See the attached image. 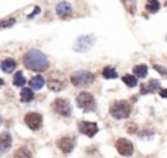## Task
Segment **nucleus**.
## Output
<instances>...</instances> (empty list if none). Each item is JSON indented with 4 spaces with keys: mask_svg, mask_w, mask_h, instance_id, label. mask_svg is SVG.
I'll return each mask as SVG.
<instances>
[{
    "mask_svg": "<svg viewBox=\"0 0 167 158\" xmlns=\"http://www.w3.org/2000/svg\"><path fill=\"white\" fill-rule=\"evenodd\" d=\"M154 69H156L161 76H167V69H164V66H161V64H154Z\"/></svg>",
    "mask_w": 167,
    "mask_h": 158,
    "instance_id": "nucleus-26",
    "label": "nucleus"
},
{
    "mask_svg": "<svg viewBox=\"0 0 167 158\" xmlns=\"http://www.w3.org/2000/svg\"><path fill=\"white\" fill-rule=\"evenodd\" d=\"M25 68L29 70H35V72H44L49 69V60L43 51L37 50H29L28 53H25V56L22 59Z\"/></svg>",
    "mask_w": 167,
    "mask_h": 158,
    "instance_id": "nucleus-1",
    "label": "nucleus"
},
{
    "mask_svg": "<svg viewBox=\"0 0 167 158\" xmlns=\"http://www.w3.org/2000/svg\"><path fill=\"white\" fill-rule=\"evenodd\" d=\"M78 130L82 133V135L88 136V138H92L95 136V133L98 132V124L95 122H87V120H82L78 123Z\"/></svg>",
    "mask_w": 167,
    "mask_h": 158,
    "instance_id": "nucleus-9",
    "label": "nucleus"
},
{
    "mask_svg": "<svg viewBox=\"0 0 167 158\" xmlns=\"http://www.w3.org/2000/svg\"><path fill=\"white\" fill-rule=\"evenodd\" d=\"M38 13H40V7H35V10H34L32 13H29V15H28V19H31V18H34L35 15H38Z\"/></svg>",
    "mask_w": 167,
    "mask_h": 158,
    "instance_id": "nucleus-28",
    "label": "nucleus"
},
{
    "mask_svg": "<svg viewBox=\"0 0 167 158\" xmlns=\"http://www.w3.org/2000/svg\"><path fill=\"white\" fill-rule=\"evenodd\" d=\"M29 85H31L32 89H41L45 85V79L43 78L41 75H37V76H34V78L29 81Z\"/></svg>",
    "mask_w": 167,
    "mask_h": 158,
    "instance_id": "nucleus-16",
    "label": "nucleus"
},
{
    "mask_svg": "<svg viewBox=\"0 0 167 158\" xmlns=\"http://www.w3.org/2000/svg\"><path fill=\"white\" fill-rule=\"evenodd\" d=\"M160 89V81L157 79H150L148 84H142L141 85V94L145 95V94H150V92H154V91Z\"/></svg>",
    "mask_w": 167,
    "mask_h": 158,
    "instance_id": "nucleus-13",
    "label": "nucleus"
},
{
    "mask_svg": "<svg viewBox=\"0 0 167 158\" xmlns=\"http://www.w3.org/2000/svg\"><path fill=\"white\" fill-rule=\"evenodd\" d=\"M145 9H147L148 13H157L160 10V2L158 0H147Z\"/></svg>",
    "mask_w": 167,
    "mask_h": 158,
    "instance_id": "nucleus-18",
    "label": "nucleus"
},
{
    "mask_svg": "<svg viewBox=\"0 0 167 158\" xmlns=\"http://www.w3.org/2000/svg\"><path fill=\"white\" fill-rule=\"evenodd\" d=\"M31 155H32L31 151H27V148H19L15 152V157H31Z\"/></svg>",
    "mask_w": 167,
    "mask_h": 158,
    "instance_id": "nucleus-25",
    "label": "nucleus"
},
{
    "mask_svg": "<svg viewBox=\"0 0 167 158\" xmlns=\"http://www.w3.org/2000/svg\"><path fill=\"white\" fill-rule=\"evenodd\" d=\"M122 81L125 82V85H126V86H129V88H135V86L138 85V79H136V76H135L134 73H132V75H129V73L123 75Z\"/></svg>",
    "mask_w": 167,
    "mask_h": 158,
    "instance_id": "nucleus-19",
    "label": "nucleus"
},
{
    "mask_svg": "<svg viewBox=\"0 0 167 158\" xmlns=\"http://www.w3.org/2000/svg\"><path fill=\"white\" fill-rule=\"evenodd\" d=\"M21 100H22V102L32 101L34 100L32 88H22V91H21Z\"/></svg>",
    "mask_w": 167,
    "mask_h": 158,
    "instance_id": "nucleus-20",
    "label": "nucleus"
},
{
    "mask_svg": "<svg viewBox=\"0 0 167 158\" xmlns=\"http://www.w3.org/2000/svg\"><path fill=\"white\" fill-rule=\"evenodd\" d=\"M57 147L63 154H69L72 152V149L75 148V139L69 138V136H63L57 141Z\"/></svg>",
    "mask_w": 167,
    "mask_h": 158,
    "instance_id": "nucleus-11",
    "label": "nucleus"
},
{
    "mask_svg": "<svg viewBox=\"0 0 167 158\" xmlns=\"http://www.w3.org/2000/svg\"><path fill=\"white\" fill-rule=\"evenodd\" d=\"M126 129H128V132H129V133H135V132L138 130V127H136V124H135V123H129V124H128V127H126Z\"/></svg>",
    "mask_w": 167,
    "mask_h": 158,
    "instance_id": "nucleus-27",
    "label": "nucleus"
},
{
    "mask_svg": "<svg viewBox=\"0 0 167 158\" xmlns=\"http://www.w3.org/2000/svg\"><path fill=\"white\" fill-rule=\"evenodd\" d=\"M122 2L131 15H134L135 12H136V0H122Z\"/></svg>",
    "mask_w": 167,
    "mask_h": 158,
    "instance_id": "nucleus-23",
    "label": "nucleus"
},
{
    "mask_svg": "<svg viewBox=\"0 0 167 158\" xmlns=\"http://www.w3.org/2000/svg\"><path fill=\"white\" fill-rule=\"evenodd\" d=\"M95 43V35L88 34V35H82V37H78V40L75 41V45H73V50L75 51H88Z\"/></svg>",
    "mask_w": 167,
    "mask_h": 158,
    "instance_id": "nucleus-6",
    "label": "nucleus"
},
{
    "mask_svg": "<svg viewBox=\"0 0 167 158\" xmlns=\"http://www.w3.org/2000/svg\"><path fill=\"white\" fill-rule=\"evenodd\" d=\"M16 19L15 18H7V19H3L0 21V28H11L12 25H15Z\"/></svg>",
    "mask_w": 167,
    "mask_h": 158,
    "instance_id": "nucleus-24",
    "label": "nucleus"
},
{
    "mask_svg": "<svg viewBox=\"0 0 167 158\" xmlns=\"http://www.w3.org/2000/svg\"><path fill=\"white\" fill-rule=\"evenodd\" d=\"M132 113V106L128 101H114L110 106V114L111 117L122 120V118H128Z\"/></svg>",
    "mask_w": 167,
    "mask_h": 158,
    "instance_id": "nucleus-2",
    "label": "nucleus"
},
{
    "mask_svg": "<svg viewBox=\"0 0 167 158\" xmlns=\"http://www.w3.org/2000/svg\"><path fill=\"white\" fill-rule=\"evenodd\" d=\"M3 84H5V82H3V79L0 78V86H3Z\"/></svg>",
    "mask_w": 167,
    "mask_h": 158,
    "instance_id": "nucleus-30",
    "label": "nucleus"
},
{
    "mask_svg": "<svg viewBox=\"0 0 167 158\" xmlns=\"http://www.w3.org/2000/svg\"><path fill=\"white\" fill-rule=\"evenodd\" d=\"M53 110H54L57 114H60L63 117H69L72 114V107L67 100L65 98H57L53 101Z\"/></svg>",
    "mask_w": 167,
    "mask_h": 158,
    "instance_id": "nucleus-7",
    "label": "nucleus"
},
{
    "mask_svg": "<svg viewBox=\"0 0 167 158\" xmlns=\"http://www.w3.org/2000/svg\"><path fill=\"white\" fill-rule=\"evenodd\" d=\"M164 5H166V7H167V0H166V3H164Z\"/></svg>",
    "mask_w": 167,
    "mask_h": 158,
    "instance_id": "nucleus-32",
    "label": "nucleus"
},
{
    "mask_svg": "<svg viewBox=\"0 0 167 158\" xmlns=\"http://www.w3.org/2000/svg\"><path fill=\"white\" fill-rule=\"evenodd\" d=\"M12 145V136L9 132H2L0 133V155L5 154Z\"/></svg>",
    "mask_w": 167,
    "mask_h": 158,
    "instance_id": "nucleus-12",
    "label": "nucleus"
},
{
    "mask_svg": "<svg viewBox=\"0 0 167 158\" xmlns=\"http://www.w3.org/2000/svg\"><path fill=\"white\" fill-rule=\"evenodd\" d=\"M66 78L62 72H51L49 79H47V86L51 91H62L66 86Z\"/></svg>",
    "mask_w": 167,
    "mask_h": 158,
    "instance_id": "nucleus-4",
    "label": "nucleus"
},
{
    "mask_svg": "<svg viewBox=\"0 0 167 158\" xmlns=\"http://www.w3.org/2000/svg\"><path fill=\"white\" fill-rule=\"evenodd\" d=\"M134 75L136 78H145L147 75H148V66L144 64V63H141V64H136L134 68Z\"/></svg>",
    "mask_w": 167,
    "mask_h": 158,
    "instance_id": "nucleus-17",
    "label": "nucleus"
},
{
    "mask_svg": "<svg viewBox=\"0 0 167 158\" xmlns=\"http://www.w3.org/2000/svg\"><path fill=\"white\" fill-rule=\"evenodd\" d=\"M2 122H3V118H2V116H0V124H2Z\"/></svg>",
    "mask_w": 167,
    "mask_h": 158,
    "instance_id": "nucleus-31",
    "label": "nucleus"
},
{
    "mask_svg": "<svg viewBox=\"0 0 167 158\" xmlns=\"http://www.w3.org/2000/svg\"><path fill=\"white\" fill-rule=\"evenodd\" d=\"M76 106L82 108L84 111H94L95 110V98L89 92H81L76 97Z\"/></svg>",
    "mask_w": 167,
    "mask_h": 158,
    "instance_id": "nucleus-5",
    "label": "nucleus"
},
{
    "mask_svg": "<svg viewBox=\"0 0 167 158\" xmlns=\"http://www.w3.org/2000/svg\"><path fill=\"white\" fill-rule=\"evenodd\" d=\"M95 75L92 72H88V70H78L72 73L71 76V82H72L73 86H78V88H84V86H88L94 82Z\"/></svg>",
    "mask_w": 167,
    "mask_h": 158,
    "instance_id": "nucleus-3",
    "label": "nucleus"
},
{
    "mask_svg": "<svg viewBox=\"0 0 167 158\" xmlns=\"http://www.w3.org/2000/svg\"><path fill=\"white\" fill-rule=\"evenodd\" d=\"M25 124L31 130H38L43 126V116L40 113H28L25 116Z\"/></svg>",
    "mask_w": 167,
    "mask_h": 158,
    "instance_id": "nucleus-10",
    "label": "nucleus"
},
{
    "mask_svg": "<svg viewBox=\"0 0 167 158\" xmlns=\"http://www.w3.org/2000/svg\"><path fill=\"white\" fill-rule=\"evenodd\" d=\"M56 13H57V16L60 18H67L69 15H72V6L69 5L67 2H60L59 5L56 6Z\"/></svg>",
    "mask_w": 167,
    "mask_h": 158,
    "instance_id": "nucleus-14",
    "label": "nucleus"
},
{
    "mask_svg": "<svg viewBox=\"0 0 167 158\" xmlns=\"http://www.w3.org/2000/svg\"><path fill=\"white\" fill-rule=\"evenodd\" d=\"M160 97L161 98H167V89H160Z\"/></svg>",
    "mask_w": 167,
    "mask_h": 158,
    "instance_id": "nucleus-29",
    "label": "nucleus"
},
{
    "mask_svg": "<svg viewBox=\"0 0 167 158\" xmlns=\"http://www.w3.org/2000/svg\"><path fill=\"white\" fill-rule=\"evenodd\" d=\"M25 82H27V79H25V76H24L22 72H16L15 76H13V85H15V86H21V88H22L24 85H25Z\"/></svg>",
    "mask_w": 167,
    "mask_h": 158,
    "instance_id": "nucleus-22",
    "label": "nucleus"
},
{
    "mask_svg": "<svg viewBox=\"0 0 167 158\" xmlns=\"http://www.w3.org/2000/svg\"><path fill=\"white\" fill-rule=\"evenodd\" d=\"M0 68H2V70H3L5 73H11V72H13L15 68H16V62H15L13 59H5V60L2 62V64H0Z\"/></svg>",
    "mask_w": 167,
    "mask_h": 158,
    "instance_id": "nucleus-15",
    "label": "nucleus"
},
{
    "mask_svg": "<svg viewBox=\"0 0 167 158\" xmlns=\"http://www.w3.org/2000/svg\"><path fill=\"white\" fill-rule=\"evenodd\" d=\"M103 76H104V79H116L117 78L116 69L111 68V66H106L103 69Z\"/></svg>",
    "mask_w": 167,
    "mask_h": 158,
    "instance_id": "nucleus-21",
    "label": "nucleus"
},
{
    "mask_svg": "<svg viewBox=\"0 0 167 158\" xmlns=\"http://www.w3.org/2000/svg\"><path fill=\"white\" fill-rule=\"evenodd\" d=\"M116 149L117 152L123 155V157H129L134 154V143L129 141V139H125V138H119L116 141Z\"/></svg>",
    "mask_w": 167,
    "mask_h": 158,
    "instance_id": "nucleus-8",
    "label": "nucleus"
}]
</instances>
